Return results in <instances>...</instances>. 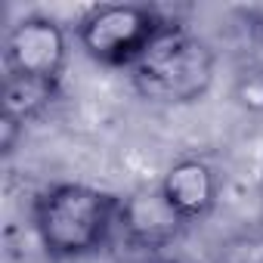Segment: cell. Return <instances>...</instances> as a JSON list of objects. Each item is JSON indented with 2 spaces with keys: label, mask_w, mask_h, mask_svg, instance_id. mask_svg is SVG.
I'll return each instance as SVG.
<instances>
[{
  "label": "cell",
  "mask_w": 263,
  "mask_h": 263,
  "mask_svg": "<svg viewBox=\"0 0 263 263\" xmlns=\"http://www.w3.org/2000/svg\"><path fill=\"white\" fill-rule=\"evenodd\" d=\"M121 201L96 186L56 183L34 201V229L41 245L62 260L99 251L118 223Z\"/></svg>",
  "instance_id": "6da1fadb"
},
{
  "label": "cell",
  "mask_w": 263,
  "mask_h": 263,
  "mask_svg": "<svg viewBox=\"0 0 263 263\" xmlns=\"http://www.w3.org/2000/svg\"><path fill=\"white\" fill-rule=\"evenodd\" d=\"M214 50L183 25H164L149 50L130 65V81L146 102L192 105L214 84Z\"/></svg>",
  "instance_id": "7a4b0ae2"
},
{
  "label": "cell",
  "mask_w": 263,
  "mask_h": 263,
  "mask_svg": "<svg viewBox=\"0 0 263 263\" xmlns=\"http://www.w3.org/2000/svg\"><path fill=\"white\" fill-rule=\"evenodd\" d=\"M164 25L167 22L155 10L140 4H99L81 16L78 44L90 59L102 65L130 68L161 34Z\"/></svg>",
  "instance_id": "3957f363"
},
{
  "label": "cell",
  "mask_w": 263,
  "mask_h": 263,
  "mask_svg": "<svg viewBox=\"0 0 263 263\" xmlns=\"http://www.w3.org/2000/svg\"><path fill=\"white\" fill-rule=\"evenodd\" d=\"M4 59H7V74L59 84L68 59L65 28L50 16H25L10 28L4 44Z\"/></svg>",
  "instance_id": "277c9868"
},
{
  "label": "cell",
  "mask_w": 263,
  "mask_h": 263,
  "mask_svg": "<svg viewBox=\"0 0 263 263\" xmlns=\"http://www.w3.org/2000/svg\"><path fill=\"white\" fill-rule=\"evenodd\" d=\"M118 226L124 229L130 245L146 248V251H158V248H167L171 241H177L183 235L186 220L164 198L161 186H146V189H137L134 195H127L121 201Z\"/></svg>",
  "instance_id": "5b68a950"
},
{
  "label": "cell",
  "mask_w": 263,
  "mask_h": 263,
  "mask_svg": "<svg viewBox=\"0 0 263 263\" xmlns=\"http://www.w3.org/2000/svg\"><path fill=\"white\" fill-rule=\"evenodd\" d=\"M158 186L186 223L208 217L220 195L217 171L201 158H183V161L171 164Z\"/></svg>",
  "instance_id": "8992f818"
},
{
  "label": "cell",
  "mask_w": 263,
  "mask_h": 263,
  "mask_svg": "<svg viewBox=\"0 0 263 263\" xmlns=\"http://www.w3.org/2000/svg\"><path fill=\"white\" fill-rule=\"evenodd\" d=\"M59 84L50 81H34V78H19L7 74L4 78V118L25 127L31 118H37L56 96Z\"/></svg>",
  "instance_id": "52a82bcc"
},
{
  "label": "cell",
  "mask_w": 263,
  "mask_h": 263,
  "mask_svg": "<svg viewBox=\"0 0 263 263\" xmlns=\"http://www.w3.org/2000/svg\"><path fill=\"white\" fill-rule=\"evenodd\" d=\"M226 263H263V238H238L226 245Z\"/></svg>",
  "instance_id": "ba28073f"
},
{
  "label": "cell",
  "mask_w": 263,
  "mask_h": 263,
  "mask_svg": "<svg viewBox=\"0 0 263 263\" xmlns=\"http://www.w3.org/2000/svg\"><path fill=\"white\" fill-rule=\"evenodd\" d=\"M235 99L251 111H263V74H245L235 87Z\"/></svg>",
  "instance_id": "9c48e42d"
}]
</instances>
